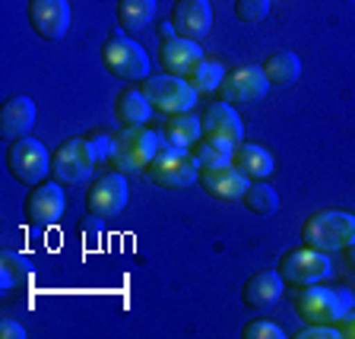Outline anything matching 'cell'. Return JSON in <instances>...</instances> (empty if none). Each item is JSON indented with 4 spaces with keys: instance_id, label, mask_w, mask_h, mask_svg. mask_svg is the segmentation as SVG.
<instances>
[{
    "instance_id": "1",
    "label": "cell",
    "mask_w": 355,
    "mask_h": 339,
    "mask_svg": "<svg viewBox=\"0 0 355 339\" xmlns=\"http://www.w3.org/2000/svg\"><path fill=\"white\" fill-rule=\"evenodd\" d=\"M302 238L304 244H311V247H318L324 254L346 251L355 241V216L346 213V209H318V213H311L304 219Z\"/></svg>"
},
{
    "instance_id": "2",
    "label": "cell",
    "mask_w": 355,
    "mask_h": 339,
    "mask_svg": "<svg viewBox=\"0 0 355 339\" xmlns=\"http://www.w3.org/2000/svg\"><path fill=\"white\" fill-rule=\"evenodd\" d=\"M162 149V137L149 127H124L114 137V153H111V168L121 175H133V171H146Z\"/></svg>"
},
{
    "instance_id": "3",
    "label": "cell",
    "mask_w": 355,
    "mask_h": 339,
    "mask_svg": "<svg viewBox=\"0 0 355 339\" xmlns=\"http://www.w3.org/2000/svg\"><path fill=\"white\" fill-rule=\"evenodd\" d=\"M102 64L114 80L143 82L149 76V54L140 42L127 38L124 32H111L102 44Z\"/></svg>"
},
{
    "instance_id": "4",
    "label": "cell",
    "mask_w": 355,
    "mask_h": 339,
    "mask_svg": "<svg viewBox=\"0 0 355 339\" xmlns=\"http://www.w3.org/2000/svg\"><path fill=\"white\" fill-rule=\"evenodd\" d=\"M146 177L155 187L165 191H181L200 181V162L193 149H181V146H162L159 155L146 165Z\"/></svg>"
},
{
    "instance_id": "5",
    "label": "cell",
    "mask_w": 355,
    "mask_h": 339,
    "mask_svg": "<svg viewBox=\"0 0 355 339\" xmlns=\"http://www.w3.org/2000/svg\"><path fill=\"white\" fill-rule=\"evenodd\" d=\"M7 168L19 184L35 187V184H42L44 177H48V171H51V155H48L44 143L35 140L29 133V137H19V140L10 143Z\"/></svg>"
},
{
    "instance_id": "6",
    "label": "cell",
    "mask_w": 355,
    "mask_h": 339,
    "mask_svg": "<svg viewBox=\"0 0 355 339\" xmlns=\"http://www.w3.org/2000/svg\"><path fill=\"white\" fill-rule=\"evenodd\" d=\"M143 92H146L149 105H153L159 114H184L197 105L200 92L184 80V76H146L143 80Z\"/></svg>"
},
{
    "instance_id": "7",
    "label": "cell",
    "mask_w": 355,
    "mask_h": 339,
    "mask_svg": "<svg viewBox=\"0 0 355 339\" xmlns=\"http://www.w3.org/2000/svg\"><path fill=\"white\" fill-rule=\"evenodd\" d=\"M279 276L286 286H314V282L327 279L333 270L330 257H327L324 251H318V247H311V244H302V247H292V251H286L279 257Z\"/></svg>"
},
{
    "instance_id": "8",
    "label": "cell",
    "mask_w": 355,
    "mask_h": 339,
    "mask_svg": "<svg viewBox=\"0 0 355 339\" xmlns=\"http://www.w3.org/2000/svg\"><path fill=\"white\" fill-rule=\"evenodd\" d=\"M266 92H270V80L263 73V64H241L225 73L219 86V102H229L238 108V105L263 102Z\"/></svg>"
},
{
    "instance_id": "9",
    "label": "cell",
    "mask_w": 355,
    "mask_h": 339,
    "mask_svg": "<svg viewBox=\"0 0 355 339\" xmlns=\"http://www.w3.org/2000/svg\"><path fill=\"white\" fill-rule=\"evenodd\" d=\"M96 162L98 159L86 137H70V140H64L54 149V159H51L54 181H60V184H80V181L92 177Z\"/></svg>"
},
{
    "instance_id": "10",
    "label": "cell",
    "mask_w": 355,
    "mask_h": 339,
    "mask_svg": "<svg viewBox=\"0 0 355 339\" xmlns=\"http://www.w3.org/2000/svg\"><path fill=\"white\" fill-rule=\"evenodd\" d=\"M130 203V187H127V177L121 171H108V175L96 177L89 184L86 193V209L89 216H98V219H114L121 216Z\"/></svg>"
},
{
    "instance_id": "11",
    "label": "cell",
    "mask_w": 355,
    "mask_h": 339,
    "mask_svg": "<svg viewBox=\"0 0 355 339\" xmlns=\"http://www.w3.org/2000/svg\"><path fill=\"white\" fill-rule=\"evenodd\" d=\"M292 308L304 324H336L346 314L336 288H324V286H302L292 295Z\"/></svg>"
},
{
    "instance_id": "12",
    "label": "cell",
    "mask_w": 355,
    "mask_h": 339,
    "mask_svg": "<svg viewBox=\"0 0 355 339\" xmlns=\"http://www.w3.org/2000/svg\"><path fill=\"white\" fill-rule=\"evenodd\" d=\"M203 137H207L209 143H216V146L235 153V149L244 143V124H241V118H238L235 105H229V102L207 105V114H203Z\"/></svg>"
},
{
    "instance_id": "13",
    "label": "cell",
    "mask_w": 355,
    "mask_h": 339,
    "mask_svg": "<svg viewBox=\"0 0 355 339\" xmlns=\"http://www.w3.org/2000/svg\"><path fill=\"white\" fill-rule=\"evenodd\" d=\"M29 26L44 42H60L70 32V0H29Z\"/></svg>"
},
{
    "instance_id": "14",
    "label": "cell",
    "mask_w": 355,
    "mask_h": 339,
    "mask_svg": "<svg viewBox=\"0 0 355 339\" xmlns=\"http://www.w3.org/2000/svg\"><path fill=\"white\" fill-rule=\"evenodd\" d=\"M67 200H64V184L60 181H42L29 191L26 197V219L35 229H48L64 216Z\"/></svg>"
},
{
    "instance_id": "15",
    "label": "cell",
    "mask_w": 355,
    "mask_h": 339,
    "mask_svg": "<svg viewBox=\"0 0 355 339\" xmlns=\"http://www.w3.org/2000/svg\"><path fill=\"white\" fill-rule=\"evenodd\" d=\"M203 58H207V54H203L200 42L184 38V35L165 38V42L159 44V64H162V70L165 73H171V76H184L187 80V76L200 67V60Z\"/></svg>"
},
{
    "instance_id": "16",
    "label": "cell",
    "mask_w": 355,
    "mask_h": 339,
    "mask_svg": "<svg viewBox=\"0 0 355 339\" xmlns=\"http://www.w3.org/2000/svg\"><path fill=\"white\" fill-rule=\"evenodd\" d=\"M203 191L213 200H222V203H238L244 197V191L251 187V181L235 168V165H219V168H200V181Z\"/></svg>"
},
{
    "instance_id": "17",
    "label": "cell",
    "mask_w": 355,
    "mask_h": 339,
    "mask_svg": "<svg viewBox=\"0 0 355 339\" xmlns=\"http://www.w3.org/2000/svg\"><path fill=\"white\" fill-rule=\"evenodd\" d=\"M171 22H175L178 35L200 42L213 29V3L209 0H178L171 10Z\"/></svg>"
},
{
    "instance_id": "18",
    "label": "cell",
    "mask_w": 355,
    "mask_h": 339,
    "mask_svg": "<svg viewBox=\"0 0 355 339\" xmlns=\"http://www.w3.org/2000/svg\"><path fill=\"white\" fill-rule=\"evenodd\" d=\"M32 127H35V102L29 96L7 98L0 108V137L13 143L19 137H29Z\"/></svg>"
},
{
    "instance_id": "19",
    "label": "cell",
    "mask_w": 355,
    "mask_h": 339,
    "mask_svg": "<svg viewBox=\"0 0 355 339\" xmlns=\"http://www.w3.org/2000/svg\"><path fill=\"white\" fill-rule=\"evenodd\" d=\"M282 286H286V282H282L279 270H260V273H254L251 279L244 282L241 302L254 311H266L282 298Z\"/></svg>"
},
{
    "instance_id": "20",
    "label": "cell",
    "mask_w": 355,
    "mask_h": 339,
    "mask_svg": "<svg viewBox=\"0 0 355 339\" xmlns=\"http://www.w3.org/2000/svg\"><path fill=\"white\" fill-rule=\"evenodd\" d=\"M232 165L248 181H263V177L273 175V155H270V149L257 146V143H241L232 155Z\"/></svg>"
},
{
    "instance_id": "21",
    "label": "cell",
    "mask_w": 355,
    "mask_h": 339,
    "mask_svg": "<svg viewBox=\"0 0 355 339\" xmlns=\"http://www.w3.org/2000/svg\"><path fill=\"white\" fill-rule=\"evenodd\" d=\"M153 105H149L146 92L143 89H124L118 96V105H114V114L124 127H146L149 118H153Z\"/></svg>"
},
{
    "instance_id": "22",
    "label": "cell",
    "mask_w": 355,
    "mask_h": 339,
    "mask_svg": "<svg viewBox=\"0 0 355 339\" xmlns=\"http://www.w3.org/2000/svg\"><path fill=\"white\" fill-rule=\"evenodd\" d=\"M162 140H168V146H181V149H193L203 140V118L184 111V114H171L165 124Z\"/></svg>"
},
{
    "instance_id": "23",
    "label": "cell",
    "mask_w": 355,
    "mask_h": 339,
    "mask_svg": "<svg viewBox=\"0 0 355 339\" xmlns=\"http://www.w3.org/2000/svg\"><path fill=\"white\" fill-rule=\"evenodd\" d=\"M263 73L270 80V86H292L302 76V58L295 51H273L263 60Z\"/></svg>"
},
{
    "instance_id": "24",
    "label": "cell",
    "mask_w": 355,
    "mask_h": 339,
    "mask_svg": "<svg viewBox=\"0 0 355 339\" xmlns=\"http://www.w3.org/2000/svg\"><path fill=\"white\" fill-rule=\"evenodd\" d=\"M155 19V0H118V26L124 32H143Z\"/></svg>"
},
{
    "instance_id": "25",
    "label": "cell",
    "mask_w": 355,
    "mask_h": 339,
    "mask_svg": "<svg viewBox=\"0 0 355 339\" xmlns=\"http://www.w3.org/2000/svg\"><path fill=\"white\" fill-rule=\"evenodd\" d=\"M29 282H32V263L26 254L7 251L0 257V288L3 292H13V288H22Z\"/></svg>"
},
{
    "instance_id": "26",
    "label": "cell",
    "mask_w": 355,
    "mask_h": 339,
    "mask_svg": "<svg viewBox=\"0 0 355 339\" xmlns=\"http://www.w3.org/2000/svg\"><path fill=\"white\" fill-rule=\"evenodd\" d=\"M241 203L248 207V213H254V216H273L276 209H279V193L266 184V181H251V187L244 191Z\"/></svg>"
},
{
    "instance_id": "27",
    "label": "cell",
    "mask_w": 355,
    "mask_h": 339,
    "mask_svg": "<svg viewBox=\"0 0 355 339\" xmlns=\"http://www.w3.org/2000/svg\"><path fill=\"white\" fill-rule=\"evenodd\" d=\"M225 67L219 64V60H213V58H203L200 60V67L193 70L191 76H187V82H191L193 89H197L200 96H209V92H219V86H222V80H225Z\"/></svg>"
},
{
    "instance_id": "28",
    "label": "cell",
    "mask_w": 355,
    "mask_h": 339,
    "mask_svg": "<svg viewBox=\"0 0 355 339\" xmlns=\"http://www.w3.org/2000/svg\"><path fill=\"white\" fill-rule=\"evenodd\" d=\"M193 155H197L200 168H219V165H232V155H235V153L216 146V143H209L207 137H203V140L193 146Z\"/></svg>"
},
{
    "instance_id": "29",
    "label": "cell",
    "mask_w": 355,
    "mask_h": 339,
    "mask_svg": "<svg viewBox=\"0 0 355 339\" xmlns=\"http://www.w3.org/2000/svg\"><path fill=\"white\" fill-rule=\"evenodd\" d=\"M270 3L273 0H235V16L244 26H257L270 16Z\"/></svg>"
},
{
    "instance_id": "30",
    "label": "cell",
    "mask_w": 355,
    "mask_h": 339,
    "mask_svg": "<svg viewBox=\"0 0 355 339\" xmlns=\"http://www.w3.org/2000/svg\"><path fill=\"white\" fill-rule=\"evenodd\" d=\"M241 336L244 339H282L286 333H282V327L273 324V320H251V324H244Z\"/></svg>"
},
{
    "instance_id": "31",
    "label": "cell",
    "mask_w": 355,
    "mask_h": 339,
    "mask_svg": "<svg viewBox=\"0 0 355 339\" xmlns=\"http://www.w3.org/2000/svg\"><path fill=\"white\" fill-rule=\"evenodd\" d=\"M295 339H343V333L336 324H304Z\"/></svg>"
},
{
    "instance_id": "32",
    "label": "cell",
    "mask_w": 355,
    "mask_h": 339,
    "mask_svg": "<svg viewBox=\"0 0 355 339\" xmlns=\"http://www.w3.org/2000/svg\"><path fill=\"white\" fill-rule=\"evenodd\" d=\"M92 153H96L98 162H111V153H114V137H105V133H89L86 137Z\"/></svg>"
},
{
    "instance_id": "33",
    "label": "cell",
    "mask_w": 355,
    "mask_h": 339,
    "mask_svg": "<svg viewBox=\"0 0 355 339\" xmlns=\"http://www.w3.org/2000/svg\"><path fill=\"white\" fill-rule=\"evenodd\" d=\"M0 339H26V330H22L19 320L3 318L0 320Z\"/></svg>"
},
{
    "instance_id": "34",
    "label": "cell",
    "mask_w": 355,
    "mask_h": 339,
    "mask_svg": "<svg viewBox=\"0 0 355 339\" xmlns=\"http://www.w3.org/2000/svg\"><path fill=\"white\" fill-rule=\"evenodd\" d=\"M336 327H340L343 339H355V311H346V314L336 320Z\"/></svg>"
},
{
    "instance_id": "35",
    "label": "cell",
    "mask_w": 355,
    "mask_h": 339,
    "mask_svg": "<svg viewBox=\"0 0 355 339\" xmlns=\"http://www.w3.org/2000/svg\"><path fill=\"white\" fill-rule=\"evenodd\" d=\"M336 295H340V302H343V308H346V311H352V304H355V298H352V292H346V288H336Z\"/></svg>"
},
{
    "instance_id": "36",
    "label": "cell",
    "mask_w": 355,
    "mask_h": 339,
    "mask_svg": "<svg viewBox=\"0 0 355 339\" xmlns=\"http://www.w3.org/2000/svg\"><path fill=\"white\" fill-rule=\"evenodd\" d=\"M346 260H349V263L355 266V241H352V244H349V247H346Z\"/></svg>"
},
{
    "instance_id": "37",
    "label": "cell",
    "mask_w": 355,
    "mask_h": 339,
    "mask_svg": "<svg viewBox=\"0 0 355 339\" xmlns=\"http://www.w3.org/2000/svg\"><path fill=\"white\" fill-rule=\"evenodd\" d=\"M346 3H352V0H346Z\"/></svg>"
}]
</instances>
